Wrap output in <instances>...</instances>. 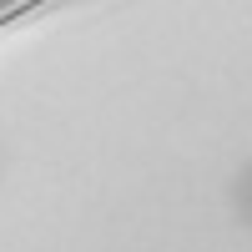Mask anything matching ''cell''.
<instances>
[{"label": "cell", "instance_id": "6da1fadb", "mask_svg": "<svg viewBox=\"0 0 252 252\" xmlns=\"http://www.w3.org/2000/svg\"><path fill=\"white\" fill-rule=\"evenodd\" d=\"M232 212H237L242 227H252V161L232 177Z\"/></svg>", "mask_w": 252, "mask_h": 252}]
</instances>
